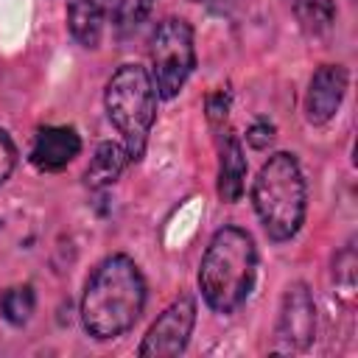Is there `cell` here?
Returning a JSON list of instances; mask_svg holds the SVG:
<instances>
[{
	"instance_id": "6da1fadb",
	"label": "cell",
	"mask_w": 358,
	"mask_h": 358,
	"mask_svg": "<svg viewBox=\"0 0 358 358\" xmlns=\"http://www.w3.org/2000/svg\"><path fill=\"white\" fill-rule=\"evenodd\" d=\"M148 288L140 266L129 255L103 257L81 294V324L95 341H112L129 333L145 310Z\"/></svg>"
},
{
	"instance_id": "8fae6325",
	"label": "cell",
	"mask_w": 358,
	"mask_h": 358,
	"mask_svg": "<svg viewBox=\"0 0 358 358\" xmlns=\"http://www.w3.org/2000/svg\"><path fill=\"white\" fill-rule=\"evenodd\" d=\"M106 22V0H70L67 28L81 48H98Z\"/></svg>"
},
{
	"instance_id": "5b68a950",
	"label": "cell",
	"mask_w": 358,
	"mask_h": 358,
	"mask_svg": "<svg viewBox=\"0 0 358 358\" xmlns=\"http://www.w3.org/2000/svg\"><path fill=\"white\" fill-rule=\"evenodd\" d=\"M151 81L162 101H171L187 84L196 67V45H193V25L182 17H165L157 22L151 42Z\"/></svg>"
},
{
	"instance_id": "e0dca14e",
	"label": "cell",
	"mask_w": 358,
	"mask_h": 358,
	"mask_svg": "<svg viewBox=\"0 0 358 358\" xmlns=\"http://www.w3.org/2000/svg\"><path fill=\"white\" fill-rule=\"evenodd\" d=\"M229 103H232L229 90H215V92L207 95V120H210V126H224V120L229 115Z\"/></svg>"
},
{
	"instance_id": "7c38bea8",
	"label": "cell",
	"mask_w": 358,
	"mask_h": 358,
	"mask_svg": "<svg viewBox=\"0 0 358 358\" xmlns=\"http://www.w3.org/2000/svg\"><path fill=\"white\" fill-rule=\"evenodd\" d=\"M129 162L131 159H129V154H126V148L120 143L103 140V143H98L90 165L84 171V185L90 190H103V187H109V185H115L120 179V173L126 171Z\"/></svg>"
},
{
	"instance_id": "3957f363",
	"label": "cell",
	"mask_w": 358,
	"mask_h": 358,
	"mask_svg": "<svg viewBox=\"0 0 358 358\" xmlns=\"http://www.w3.org/2000/svg\"><path fill=\"white\" fill-rule=\"evenodd\" d=\"M252 207L274 243L291 241L308 210V185L299 159L291 151H274L252 182Z\"/></svg>"
},
{
	"instance_id": "277c9868",
	"label": "cell",
	"mask_w": 358,
	"mask_h": 358,
	"mask_svg": "<svg viewBox=\"0 0 358 358\" xmlns=\"http://www.w3.org/2000/svg\"><path fill=\"white\" fill-rule=\"evenodd\" d=\"M157 90L151 73L143 64H120L103 90V106L109 123L123 137V148L131 162H140L148 145V134L157 120Z\"/></svg>"
},
{
	"instance_id": "8992f818",
	"label": "cell",
	"mask_w": 358,
	"mask_h": 358,
	"mask_svg": "<svg viewBox=\"0 0 358 358\" xmlns=\"http://www.w3.org/2000/svg\"><path fill=\"white\" fill-rule=\"evenodd\" d=\"M196 327V299L190 294L176 296L145 330L137 355L140 358H176L187 350Z\"/></svg>"
},
{
	"instance_id": "7a4b0ae2",
	"label": "cell",
	"mask_w": 358,
	"mask_h": 358,
	"mask_svg": "<svg viewBox=\"0 0 358 358\" xmlns=\"http://www.w3.org/2000/svg\"><path fill=\"white\" fill-rule=\"evenodd\" d=\"M257 277V249L246 229L227 224L213 232L201 266H199V291L210 310L235 313L252 294Z\"/></svg>"
},
{
	"instance_id": "ac0fdd59",
	"label": "cell",
	"mask_w": 358,
	"mask_h": 358,
	"mask_svg": "<svg viewBox=\"0 0 358 358\" xmlns=\"http://www.w3.org/2000/svg\"><path fill=\"white\" fill-rule=\"evenodd\" d=\"M14 168H17V145H14L11 134L6 129H0V185H6V179L11 176Z\"/></svg>"
},
{
	"instance_id": "ba28073f",
	"label": "cell",
	"mask_w": 358,
	"mask_h": 358,
	"mask_svg": "<svg viewBox=\"0 0 358 358\" xmlns=\"http://www.w3.org/2000/svg\"><path fill=\"white\" fill-rule=\"evenodd\" d=\"M347 95V67L341 64H319L310 76L305 92V120L310 126H324L336 117L341 101Z\"/></svg>"
},
{
	"instance_id": "d6986e66",
	"label": "cell",
	"mask_w": 358,
	"mask_h": 358,
	"mask_svg": "<svg viewBox=\"0 0 358 358\" xmlns=\"http://www.w3.org/2000/svg\"><path fill=\"white\" fill-rule=\"evenodd\" d=\"M190 3H207V0H190Z\"/></svg>"
},
{
	"instance_id": "9a60e30c",
	"label": "cell",
	"mask_w": 358,
	"mask_h": 358,
	"mask_svg": "<svg viewBox=\"0 0 358 358\" xmlns=\"http://www.w3.org/2000/svg\"><path fill=\"white\" fill-rule=\"evenodd\" d=\"M296 20L308 34H324L336 22L333 0H296Z\"/></svg>"
},
{
	"instance_id": "9c48e42d",
	"label": "cell",
	"mask_w": 358,
	"mask_h": 358,
	"mask_svg": "<svg viewBox=\"0 0 358 358\" xmlns=\"http://www.w3.org/2000/svg\"><path fill=\"white\" fill-rule=\"evenodd\" d=\"M81 154V134L73 126H39L28 151V162L42 173L64 171Z\"/></svg>"
},
{
	"instance_id": "4fadbf2b",
	"label": "cell",
	"mask_w": 358,
	"mask_h": 358,
	"mask_svg": "<svg viewBox=\"0 0 358 358\" xmlns=\"http://www.w3.org/2000/svg\"><path fill=\"white\" fill-rule=\"evenodd\" d=\"M36 310V294H34V285H11L0 294V313L8 324L14 327H22L31 322Z\"/></svg>"
},
{
	"instance_id": "2e32d148",
	"label": "cell",
	"mask_w": 358,
	"mask_h": 358,
	"mask_svg": "<svg viewBox=\"0 0 358 358\" xmlns=\"http://www.w3.org/2000/svg\"><path fill=\"white\" fill-rule=\"evenodd\" d=\"M277 137V126L266 117H257L249 129H246V143L255 148V151H266Z\"/></svg>"
},
{
	"instance_id": "5bb4252c",
	"label": "cell",
	"mask_w": 358,
	"mask_h": 358,
	"mask_svg": "<svg viewBox=\"0 0 358 358\" xmlns=\"http://www.w3.org/2000/svg\"><path fill=\"white\" fill-rule=\"evenodd\" d=\"M154 0H106V17L117 31H134L151 14Z\"/></svg>"
},
{
	"instance_id": "30bf717a",
	"label": "cell",
	"mask_w": 358,
	"mask_h": 358,
	"mask_svg": "<svg viewBox=\"0 0 358 358\" xmlns=\"http://www.w3.org/2000/svg\"><path fill=\"white\" fill-rule=\"evenodd\" d=\"M246 171H249V162H246L241 137L235 131H227L218 143V182H215V193L224 204L241 201L246 190Z\"/></svg>"
},
{
	"instance_id": "52a82bcc",
	"label": "cell",
	"mask_w": 358,
	"mask_h": 358,
	"mask_svg": "<svg viewBox=\"0 0 358 358\" xmlns=\"http://www.w3.org/2000/svg\"><path fill=\"white\" fill-rule=\"evenodd\" d=\"M316 336V305L310 288L296 280L285 288L277 316V350L274 352H305Z\"/></svg>"
}]
</instances>
